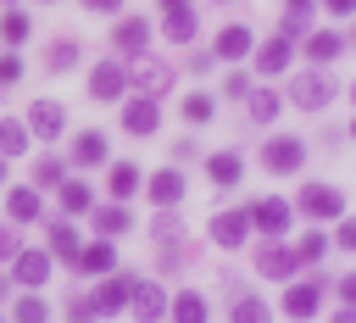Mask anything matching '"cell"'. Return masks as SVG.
<instances>
[{
	"label": "cell",
	"mask_w": 356,
	"mask_h": 323,
	"mask_svg": "<svg viewBox=\"0 0 356 323\" xmlns=\"http://www.w3.org/2000/svg\"><path fill=\"white\" fill-rule=\"evenodd\" d=\"M300 206H306V217H339L345 212V195L328 189V184H306L300 189Z\"/></svg>",
	"instance_id": "cell-1"
},
{
	"label": "cell",
	"mask_w": 356,
	"mask_h": 323,
	"mask_svg": "<svg viewBox=\"0 0 356 323\" xmlns=\"http://www.w3.org/2000/svg\"><path fill=\"white\" fill-rule=\"evenodd\" d=\"M128 301H134V317L139 323H156L161 317V284H150V278H139V284H128Z\"/></svg>",
	"instance_id": "cell-2"
},
{
	"label": "cell",
	"mask_w": 356,
	"mask_h": 323,
	"mask_svg": "<svg viewBox=\"0 0 356 323\" xmlns=\"http://www.w3.org/2000/svg\"><path fill=\"white\" fill-rule=\"evenodd\" d=\"M122 89H128V72H122V67H111V61H100V67L89 72V95H95V100H117Z\"/></svg>",
	"instance_id": "cell-3"
},
{
	"label": "cell",
	"mask_w": 356,
	"mask_h": 323,
	"mask_svg": "<svg viewBox=\"0 0 356 323\" xmlns=\"http://www.w3.org/2000/svg\"><path fill=\"white\" fill-rule=\"evenodd\" d=\"M61 123H67V111H61L56 100H33V111H28V128H33L39 139H56V134H61Z\"/></svg>",
	"instance_id": "cell-4"
},
{
	"label": "cell",
	"mask_w": 356,
	"mask_h": 323,
	"mask_svg": "<svg viewBox=\"0 0 356 323\" xmlns=\"http://www.w3.org/2000/svg\"><path fill=\"white\" fill-rule=\"evenodd\" d=\"M300 156H306V150H300V139H267V150H261V162H267L273 173H295V167H300Z\"/></svg>",
	"instance_id": "cell-5"
},
{
	"label": "cell",
	"mask_w": 356,
	"mask_h": 323,
	"mask_svg": "<svg viewBox=\"0 0 356 323\" xmlns=\"http://www.w3.org/2000/svg\"><path fill=\"white\" fill-rule=\"evenodd\" d=\"M245 234H250V212H217L211 217V239L217 245H239Z\"/></svg>",
	"instance_id": "cell-6"
},
{
	"label": "cell",
	"mask_w": 356,
	"mask_h": 323,
	"mask_svg": "<svg viewBox=\"0 0 356 323\" xmlns=\"http://www.w3.org/2000/svg\"><path fill=\"white\" fill-rule=\"evenodd\" d=\"M111 262H117V251H111L106 239H95V245H78V251H72V267H78V273H111Z\"/></svg>",
	"instance_id": "cell-7"
},
{
	"label": "cell",
	"mask_w": 356,
	"mask_h": 323,
	"mask_svg": "<svg viewBox=\"0 0 356 323\" xmlns=\"http://www.w3.org/2000/svg\"><path fill=\"white\" fill-rule=\"evenodd\" d=\"M250 223H256L261 234H284V228H289V206H284V200H256V206H250Z\"/></svg>",
	"instance_id": "cell-8"
},
{
	"label": "cell",
	"mask_w": 356,
	"mask_h": 323,
	"mask_svg": "<svg viewBox=\"0 0 356 323\" xmlns=\"http://www.w3.org/2000/svg\"><path fill=\"white\" fill-rule=\"evenodd\" d=\"M289 95H295V106H323V100L334 95V84H328L323 72H306V78H295V89H289Z\"/></svg>",
	"instance_id": "cell-9"
},
{
	"label": "cell",
	"mask_w": 356,
	"mask_h": 323,
	"mask_svg": "<svg viewBox=\"0 0 356 323\" xmlns=\"http://www.w3.org/2000/svg\"><path fill=\"white\" fill-rule=\"evenodd\" d=\"M256 267H261V273H267V278H289V273H295V251H289V245H278V239H273V245H267V251H261V256H256Z\"/></svg>",
	"instance_id": "cell-10"
},
{
	"label": "cell",
	"mask_w": 356,
	"mask_h": 323,
	"mask_svg": "<svg viewBox=\"0 0 356 323\" xmlns=\"http://www.w3.org/2000/svg\"><path fill=\"white\" fill-rule=\"evenodd\" d=\"M317 306H323V290L317 284H289V295H284V312L289 317H312Z\"/></svg>",
	"instance_id": "cell-11"
},
{
	"label": "cell",
	"mask_w": 356,
	"mask_h": 323,
	"mask_svg": "<svg viewBox=\"0 0 356 323\" xmlns=\"http://www.w3.org/2000/svg\"><path fill=\"white\" fill-rule=\"evenodd\" d=\"M128 84H134L139 95H161V89H167V67H161V61H139V67L128 72Z\"/></svg>",
	"instance_id": "cell-12"
},
{
	"label": "cell",
	"mask_w": 356,
	"mask_h": 323,
	"mask_svg": "<svg viewBox=\"0 0 356 323\" xmlns=\"http://www.w3.org/2000/svg\"><path fill=\"white\" fill-rule=\"evenodd\" d=\"M122 306H128V284H117V278L89 295V312H100V317H111V312H122Z\"/></svg>",
	"instance_id": "cell-13"
},
{
	"label": "cell",
	"mask_w": 356,
	"mask_h": 323,
	"mask_svg": "<svg viewBox=\"0 0 356 323\" xmlns=\"http://www.w3.org/2000/svg\"><path fill=\"white\" fill-rule=\"evenodd\" d=\"M178 195H184V173H178V167H167V173L150 178V200H156V206H172Z\"/></svg>",
	"instance_id": "cell-14"
},
{
	"label": "cell",
	"mask_w": 356,
	"mask_h": 323,
	"mask_svg": "<svg viewBox=\"0 0 356 323\" xmlns=\"http://www.w3.org/2000/svg\"><path fill=\"white\" fill-rule=\"evenodd\" d=\"M17 278L22 284H44L50 278V256L44 251H17Z\"/></svg>",
	"instance_id": "cell-15"
},
{
	"label": "cell",
	"mask_w": 356,
	"mask_h": 323,
	"mask_svg": "<svg viewBox=\"0 0 356 323\" xmlns=\"http://www.w3.org/2000/svg\"><path fill=\"white\" fill-rule=\"evenodd\" d=\"M167 33L172 39H189L195 33V6L189 0H167Z\"/></svg>",
	"instance_id": "cell-16"
},
{
	"label": "cell",
	"mask_w": 356,
	"mask_h": 323,
	"mask_svg": "<svg viewBox=\"0 0 356 323\" xmlns=\"http://www.w3.org/2000/svg\"><path fill=\"white\" fill-rule=\"evenodd\" d=\"M245 50H250V28H222V33H217V56H222V61H239Z\"/></svg>",
	"instance_id": "cell-17"
},
{
	"label": "cell",
	"mask_w": 356,
	"mask_h": 323,
	"mask_svg": "<svg viewBox=\"0 0 356 323\" xmlns=\"http://www.w3.org/2000/svg\"><path fill=\"white\" fill-rule=\"evenodd\" d=\"M122 128H128V134H150V128H156V106H150V100H128Z\"/></svg>",
	"instance_id": "cell-18"
},
{
	"label": "cell",
	"mask_w": 356,
	"mask_h": 323,
	"mask_svg": "<svg viewBox=\"0 0 356 323\" xmlns=\"http://www.w3.org/2000/svg\"><path fill=\"white\" fill-rule=\"evenodd\" d=\"M256 67H261V72H284V67H289V39H267L261 56H256Z\"/></svg>",
	"instance_id": "cell-19"
},
{
	"label": "cell",
	"mask_w": 356,
	"mask_h": 323,
	"mask_svg": "<svg viewBox=\"0 0 356 323\" xmlns=\"http://www.w3.org/2000/svg\"><path fill=\"white\" fill-rule=\"evenodd\" d=\"M6 212H11V223H33V217H39V195H33V189H11Z\"/></svg>",
	"instance_id": "cell-20"
},
{
	"label": "cell",
	"mask_w": 356,
	"mask_h": 323,
	"mask_svg": "<svg viewBox=\"0 0 356 323\" xmlns=\"http://www.w3.org/2000/svg\"><path fill=\"white\" fill-rule=\"evenodd\" d=\"M145 39H150L145 17H122V28H117V45H122V50H145Z\"/></svg>",
	"instance_id": "cell-21"
},
{
	"label": "cell",
	"mask_w": 356,
	"mask_h": 323,
	"mask_svg": "<svg viewBox=\"0 0 356 323\" xmlns=\"http://www.w3.org/2000/svg\"><path fill=\"white\" fill-rule=\"evenodd\" d=\"M72 156H78V167H95V162H106V134H83V139L72 145Z\"/></svg>",
	"instance_id": "cell-22"
},
{
	"label": "cell",
	"mask_w": 356,
	"mask_h": 323,
	"mask_svg": "<svg viewBox=\"0 0 356 323\" xmlns=\"http://www.w3.org/2000/svg\"><path fill=\"white\" fill-rule=\"evenodd\" d=\"M228 317H234V323H267V301H256V295H239V301L228 306Z\"/></svg>",
	"instance_id": "cell-23"
},
{
	"label": "cell",
	"mask_w": 356,
	"mask_h": 323,
	"mask_svg": "<svg viewBox=\"0 0 356 323\" xmlns=\"http://www.w3.org/2000/svg\"><path fill=\"white\" fill-rule=\"evenodd\" d=\"M339 50H345L339 33H312V39H306V56H312V61H328V56H339Z\"/></svg>",
	"instance_id": "cell-24"
},
{
	"label": "cell",
	"mask_w": 356,
	"mask_h": 323,
	"mask_svg": "<svg viewBox=\"0 0 356 323\" xmlns=\"http://www.w3.org/2000/svg\"><path fill=\"white\" fill-rule=\"evenodd\" d=\"M172 317H178V323H206V301H200V295H189V290H184V295H178V301H172Z\"/></svg>",
	"instance_id": "cell-25"
},
{
	"label": "cell",
	"mask_w": 356,
	"mask_h": 323,
	"mask_svg": "<svg viewBox=\"0 0 356 323\" xmlns=\"http://www.w3.org/2000/svg\"><path fill=\"white\" fill-rule=\"evenodd\" d=\"M0 39H6V45H22V39H28V17H22V11H6V17H0Z\"/></svg>",
	"instance_id": "cell-26"
},
{
	"label": "cell",
	"mask_w": 356,
	"mask_h": 323,
	"mask_svg": "<svg viewBox=\"0 0 356 323\" xmlns=\"http://www.w3.org/2000/svg\"><path fill=\"white\" fill-rule=\"evenodd\" d=\"M250 117H256V123H273V117H278V95H273V89H256V95H250Z\"/></svg>",
	"instance_id": "cell-27"
},
{
	"label": "cell",
	"mask_w": 356,
	"mask_h": 323,
	"mask_svg": "<svg viewBox=\"0 0 356 323\" xmlns=\"http://www.w3.org/2000/svg\"><path fill=\"white\" fill-rule=\"evenodd\" d=\"M0 150H6V156H22V150H28V128L0 123Z\"/></svg>",
	"instance_id": "cell-28"
},
{
	"label": "cell",
	"mask_w": 356,
	"mask_h": 323,
	"mask_svg": "<svg viewBox=\"0 0 356 323\" xmlns=\"http://www.w3.org/2000/svg\"><path fill=\"white\" fill-rule=\"evenodd\" d=\"M234 178H239V156H234V150L211 156V184H234Z\"/></svg>",
	"instance_id": "cell-29"
},
{
	"label": "cell",
	"mask_w": 356,
	"mask_h": 323,
	"mask_svg": "<svg viewBox=\"0 0 356 323\" xmlns=\"http://www.w3.org/2000/svg\"><path fill=\"white\" fill-rule=\"evenodd\" d=\"M134 189H139L134 162H117V167H111V195H134Z\"/></svg>",
	"instance_id": "cell-30"
},
{
	"label": "cell",
	"mask_w": 356,
	"mask_h": 323,
	"mask_svg": "<svg viewBox=\"0 0 356 323\" xmlns=\"http://www.w3.org/2000/svg\"><path fill=\"white\" fill-rule=\"evenodd\" d=\"M95 223H100V234H122L128 228V212L122 206H106V212H95Z\"/></svg>",
	"instance_id": "cell-31"
},
{
	"label": "cell",
	"mask_w": 356,
	"mask_h": 323,
	"mask_svg": "<svg viewBox=\"0 0 356 323\" xmlns=\"http://www.w3.org/2000/svg\"><path fill=\"white\" fill-rule=\"evenodd\" d=\"M33 184H39V189H50V184H61V162H56V156H44V162L33 167Z\"/></svg>",
	"instance_id": "cell-32"
},
{
	"label": "cell",
	"mask_w": 356,
	"mask_h": 323,
	"mask_svg": "<svg viewBox=\"0 0 356 323\" xmlns=\"http://www.w3.org/2000/svg\"><path fill=\"white\" fill-rule=\"evenodd\" d=\"M61 206L67 212H89V189L83 184H61Z\"/></svg>",
	"instance_id": "cell-33"
},
{
	"label": "cell",
	"mask_w": 356,
	"mask_h": 323,
	"mask_svg": "<svg viewBox=\"0 0 356 323\" xmlns=\"http://www.w3.org/2000/svg\"><path fill=\"white\" fill-rule=\"evenodd\" d=\"M323 251H328V239H323V234H306L300 251H295V262H323Z\"/></svg>",
	"instance_id": "cell-34"
},
{
	"label": "cell",
	"mask_w": 356,
	"mask_h": 323,
	"mask_svg": "<svg viewBox=\"0 0 356 323\" xmlns=\"http://www.w3.org/2000/svg\"><path fill=\"white\" fill-rule=\"evenodd\" d=\"M184 117H189V123H206V117H211V100H206V95H184Z\"/></svg>",
	"instance_id": "cell-35"
},
{
	"label": "cell",
	"mask_w": 356,
	"mask_h": 323,
	"mask_svg": "<svg viewBox=\"0 0 356 323\" xmlns=\"http://www.w3.org/2000/svg\"><path fill=\"white\" fill-rule=\"evenodd\" d=\"M50 251L72 262V251H78V234H72V228H56V234H50Z\"/></svg>",
	"instance_id": "cell-36"
},
{
	"label": "cell",
	"mask_w": 356,
	"mask_h": 323,
	"mask_svg": "<svg viewBox=\"0 0 356 323\" xmlns=\"http://www.w3.org/2000/svg\"><path fill=\"white\" fill-rule=\"evenodd\" d=\"M17 323H44V301H39V295L17 301Z\"/></svg>",
	"instance_id": "cell-37"
},
{
	"label": "cell",
	"mask_w": 356,
	"mask_h": 323,
	"mask_svg": "<svg viewBox=\"0 0 356 323\" xmlns=\"http://www.w3.org/2000/svg\"><path fill=\"white\" fill-rule=\"evenodd\" d=\"M44 61H50V67H72V61H78V45H50Z\"/></svg>",
	"instance_id": "cell-38"
},
{
	"label": "cell",
	"mask_w": 356,
	"mask_h": 323,
	"mask_svg": "<svg viewBox=\"0 0 356 323\" xmlns=\"http://www.w3.org/2000/svg\"><path fill=\"white\" fill-rule=\"evenodd\" d=\"M17 78H22V61H17V56H0V84H6V89H11V84H17Z\"/></svg>",
	"instance_id": "cell-39"
},
{
	"label": "cell",
	"mask_w": 356,
	"mask_h": 323,
	"mask_svg": "<svg viewBox=\"0 0 356 323\" xmlns=\"http://www.w3.org/2000/svg\"><path fill=\"white\" fill-rule=\"evenodd\" d=\"M67 312H72V317L83 323V317H89V295H72V301H67Z\"/></svg>",
	"instance_id": "cell-40"
},
{
	"label": "cell",
	"mask_w": 356,
	"mask_h": 323,
	"mask_svg": "<svg viewBox=\"0 0 356 323\" xmlns=\"http://www.w3.org/2000/svg\"><path fill=\"white\" fill-rule=\"evenodd\" d=\"M83 6H89V11H117L122 0H83Z\"/></svg>",
	"instance_id": "cell-41"
},
{
	"label": "cell",
	"mask_w": 356,
	"mask_h": 323,
	"mask_svg": "<svg viewBox=\"0 0 356 323\" xmlns=\"http://www.w3.org/2000/svg\"><path fill=\"white\" fill-rule=\"evenodd\" d=\"M328 11H334V17H345V11H350V0H328Z\"/></svg>",
	"instance_id": "cell-42"
},
{
	"label": "cell",
	"mask_w": 356,
	"mask_h": 323,
	"mask_svg": "<svg viewBox=\"0 0 356 323\" xmlns=\"http://www.w3.org/2000/svg\"><path fill=\"white\" fill-rule=\"evenodd\" d=\"M306 6H312V0H289V11H306Z\"/></svg>",
	"instance_id": "cell-43"
},
{
	"label": "cell",
	"mask_w": 356,
	"mask_h": 323,
	"mask_svg": "<svg viewBox=\"0 0 356 323\" xmlns=\"http://www.w3.org/2000/svg\"><path fill=\"white\" fill-rule=\"evenodd\" d=\"M334 323H350V312H339V317H334Z\"/></svg>",
	"instance_id": "cell-44"
}]
</instances>
